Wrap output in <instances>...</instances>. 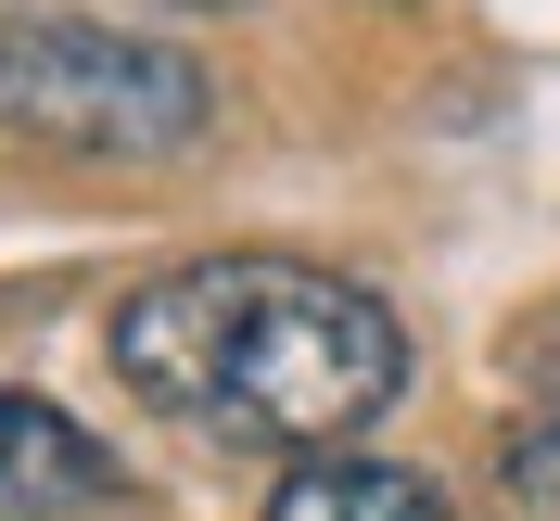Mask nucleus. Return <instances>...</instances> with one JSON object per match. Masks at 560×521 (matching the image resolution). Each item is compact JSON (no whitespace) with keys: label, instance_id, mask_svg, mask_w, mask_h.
<instances>
[{"label":"nucleus","instance_id":"obj_1","mask_svg":"<svg viewBox=\"0 0 560 521\" xmlns=\"http://www.w3.org/2000/svg\"><path fill=\"white\" fill-rule=\"evenodd\" d=\"M115 382L178 433L331 458L408 394V331L370 280L306 254H191L103 318Z\"/></svg>","mask_w":560,"mask_h":521},{"label":"nucleus","instance_id":"obj_2","mask_svg":"<svg viewBox=\"0 0 560 521\" xmlns=\"http://www.w3.org/2000/svg\"><path fill=\"white\" fill-rule=\"evenodd\" d=\"M217 115L205 64L166 51L140 26H103V13H13L0 26V128L38 140V153H77V166H166L191 153Z\"/></svg>","mask_w":560,"mask_h":521},{"label":"nucleus","instance_id":"obj_3","mask_svg":"<svg viewBox=\"0 0 560 521\" xmlns=\"http://www.w3.org/2000/svg\"><path fill=\"white\" fill-rule=\"evenodd\" d=\"M128 484L51 394H0V521H90Z\"/></svg>","mask_w":560,"mask_h":521},{"label":"nucleus","instance_id":"obj_4","mask_svg":"<svg viewBox=\"0 0 560 521\" xmlns=\"http://www.w3.org/2000/svg\"><path fill=\"white\" fill-rule=\"evenodd\" d=\"M268 521H446V484L408 471V458L331 446V458H293V471L268 484Z\"/></svg>","mask_w":560,"mask_h":521},{"label":"nucleus","instance_id":"obj_5","mask_svg":"<svg viewBox=\"0 0 560 521\" xmlns=\"http://www.w3.org/2000/svg\"><path fill=\"white\" fill-rule=\"evenodd\" d=\"M497 509L510 521H560V407L510 419V446H497Z\"/></svg>","mask_w":560,"mask_h":521},{"label":"nucleus","instance_id":"obj_6","mask_svg":"<svg viewBox=\"0 0 560 521\" xmlns=\"http://www.w3.org/2000/svg\"><path fill=\"white\" fill-rule=\"evenodd\" d=\"M523 382H535V407H560V318L523 331Z\"/></svg>","mask_w":560,"mask_h":521},{"label":"nucleus","instance_id":"obj_7","mask_svg":"<svg viewBox=\"0 0 560 521\" xmlns=\"http://www.w3.org/2000/svg\"><path fill=\"white\" fill-rule=\"evenodd\" d=\"M166 13H243V0H166Z\"/></svg>","mask_w":560,"mask_h":521},{"label":"nucleus","instance_id":"obj_8","mask_svg":"<svg viewBox=\"0 0 560 521\" xmlns=\"http://www.w3.org/2000/svg\"><path fill=\"white\" fill-rule=\"evenodd\" d=\"M13 13H26V0H0V26H13Z\"/></svg>","mask_w":560,"mask_h":521}]
</instances>
